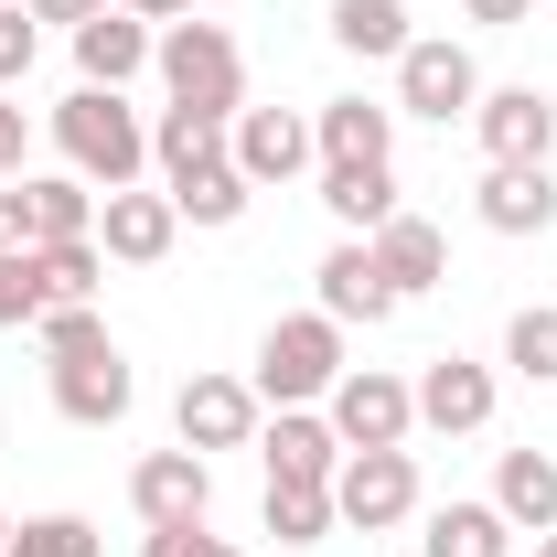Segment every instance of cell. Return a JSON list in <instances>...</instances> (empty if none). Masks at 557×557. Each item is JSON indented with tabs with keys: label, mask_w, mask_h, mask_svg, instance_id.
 Returning <instances> with one entry per match:
<instances>
[{
	"label": "cell",
	"mask_w": 557,
	"mask_h": 557,
	"mask_svg": "<svg viewBox=\"0 0 557 557\" xmlns=\"http://www.w3.org/2000/svg\"><path fill=\"white\" fill-rule=\"evenodd\" d=\"M22 11H33V22H65V33H75V22H97L108 0H22Z\"/></svg>",
	"instance_id": "37"
},
{
	"label": "cell",
	"mask_w": 557,
	"mask_h": 557,
	"mask_svg": "<svg viewBox=\"0 0 557 557\" xmlns=\"http://www.w3.org/2000/svg\"><path fill=\"white\" fill-rule=\"evenodd\" d=\"M54 150L75 161V183L129 194L139 172H150V119H139L119 86H75L65 108H54Z\"/></svg>",
	"instance_id": "1"
},
{
	"label": "cell",
	"mask_w": 557,
	"mask_h": 557,
	"mask_svg": "<svg viewBox=\"0 0 557 557\" xmlns=\"http://www.w3.org/2000/svg\"><path fill=\"white\" fill-rule=\"evenodd\" d=\"M33 54H44V22H33L22 0H0V86H22V75H33Z\"/></svg>",
	"instance_id": "33"
},
{
	"label": "cell",
	"mask_w": 557,
	"mask_h": 557,
	"mask_svg": "<svg viewBox=\"0 0 557 557\" xmlns=\"http://www.w3.org/2000/svg\"><path fill=\"white\" fill-rule=\"evenodd\" d=\"M33 311H44V278H33V247H0V333H11V322L33 333Z\"/></svg>",
	"instance_id": "32"
},
{
	"label": "cell",
	"mask_w": 557,
	"mask_h": 557,
	"mask_svg": "<svg viewBox=\"0 0 557 557\" xmlns=\"http://www.w3.org/2000/svg\"><path fill=\"white\" fill-rule=\"evenodd\" d=\"M333 515H344L354 536L408 525V515H418V461H408V450H344V472H333Z\"/></svg>",
	"instance_id": "6"
},
{
	"label": "cell",
	"mask_w": 557,
	"mask_h": 557,
	"mask_svg": "<svg viewBox=\"0 0 557 557\" xmlns=\"http://www.w3.org/2000/svg\"><path fill=\"white\" fill-rule=\"evenodd\" d=\"M0 547H11V515H0Z\"/></svg>",
	"instance_id": "41"
},
{
	"label": "cell",
	"mask_w": 557,
	"mask_h": 557,
	"mask_svg": "<svg viewBox=\"0 0 557 557\" xmlns=\"http://www.w3.org/2000/svg\"><path fill=\"white\" fill-rule=\"evenodd\" d=\"M333 44H344V54H386V65H397V54L418 44V33H408V0H333Z\"/></svg>",
	"instance_id": "26"
},
{
	"label": "cell",
	"mask_w": 557,
	"mask_h": 557,
	"mask_svg": "<svg viewBox=\"0 0 557 557\" xmlns=\"http://www.w3.org/2000/svg\"><path fill=\"white\" fill-rule=\"evenodd\" d=\"M536 557H557V536H536Z\"/></svg>",
	"instance_id": "40"
},
{
	"label": "cell",
	"mask_w": 557,
	"mask_h": 557,
	"mask_svg": "<svg viewBox=\"0 0 557 557\" xmlns=\"http://www.w3.org/2000/svg\"><path fill=\"white\" fill-rule=\"evenodd\" d=\"M0 247H33V205H22V183H0Z\"/></svg>",
	"instance_id": "36"
},
{
	"label": "cell",
	"mask_w": 557,
	"mask_h": 557,
	"mask_svg": "<svg viewBox=\"0 0 557 557\" xmlns=\"http://www.w3.org/2000/svg\"><path fill=\"white\" fill-rule=\"evenodd\" d=\"M364 247H375V269L397 278V300H418V289H440V269H450V236H440L429 214H408V205L386 214V225H375Z\"/></svg>",
	"instance_id": "17"
},
{
	"label": "cell",
	"mask_w": 557,
	"mask_h": 557,
	"mask_svg": "<svg viewBox=\"0 0 557 557\" xmlns=\"http://www.w3.org/2000/svg\"><path fill=\"white\" fill-rule=\"evenodd\" d=\"M150 44H161V33H150V22H129V11L108 0L97 22H75V75H86V86H129V75L150 65Z\"/></svg>",
	"instance_id": "18"
},
{
	"label": "cell",
	"mask_w": 557,
	"mask_h": 557,
	"mask_svg": "<svg viewBox=\"0 0 557 557\" xmlns=\"http://www.w3.org/2000/svg\"><path fill=\"white\" fill-rule=\"evenodd\" d=\"M322 205H333L344 236H375V225L397 214V161H333V172H322Z\"/></svg>",
	"instance_id": "20"
},
{
	"label": "cell",
	"mask_w": 557,
	"mask_h": 557,
	"mask_svg": "<svg viewBox=\"0 0 557 557\" xmlns=\"http://www.w3.org/2000/svg\"><path fill=\"white\" fill-rule=\"evenodd\" d=\"M33 344L44 354H97L108 322H97V300H65V311H33Z\"/></svg>",
	"instance_id": "31"
},
{
	"label": "cell",
	"mask_w": 557,
	"mask_h": 557,
	"mask_svg": "<svg viewBox=\"0 0 557 557\" xmlns=\"http://www.w3.org/2000/svg\"><path fill=\"white\" fill-rule=\"evenodd\" d=\"M258 450H269V483H333V472H344L333 418H311V408H278L269 429H258Z\"/></svg>",
	"instance_id": "16"
},
{
	"label": "cell",
	"mask_w": 557,
	"mask_h": 557,
	"mask_svg": "<svg viewBox=\"0 0 557 557\" xmlns=\"http://www.w3.org/2000/svg\"><path fill=\"white\" fill-rule=\"evenodd\" d=\"M333 375H344V322L333 311H289L269 322V344H258V408H311V397H333Z\"/></svg>",
	"instance_id": "3"
},
{
	"label": "cell",
	"mask_w": 557,
	"mask_h": 557,
	"mask_svg": "<svg viewBox=\"0 0 557 557\" xmlns=\"http://www.w3.org/2000/svg\"><path fill=\"white\" fill-rule=\"evenodd\" d=\"M493 418V375L472 354H429L418 364V429H440V440H472Z\"/></svg>",
	"instance_id": "13"
},
{
	"label": "cell",
	"mask_w": 557,
	"mask_h": 557,
	"mask_svg": "<svg viewBox=\"0 0 557 557\" xmlns=\"http://www.w3.org/2000/svg\"><path fill=\"white\" fill-rule=\"evenodd\" d=\"M0 557H108V536H97L86 515H22Z\"/></svg>",
	"instance_id": "30"
},
{
	"label": "cell",
	"mask_w": 557,
	"mask_h": 557,
	"mask_svg": "<svg viewBox=\"0 0 557 557\" xmlns=\"http://www.w3.org/2000/svg\"><path fill=\"white\" fill-rule=\"evenodd\" d=\"M150 65H161V86H172V108H205V119H236V108H247V54H236V33L205 22V11L161 22Z\"/></svg>",
	"instance_id": "2"
},
{
	"label": "cell",
	"mask_w": 557,
	"mask_h": 557,
	"mask_svg": "<svg viewBox=\"0 0 557 557\" xmlns=\"http://www.w3.org/2000/svg\"><path fill=\"white\" fill-rule=\"evenodd\" d=\"M258 525H269L278 547H322L344 515H333V483H269V504H258Z\"/></svg>",
	"instance_id": "23"
},
{
	"label": "cell",
	"mask_w": 557,
	"mask_h": 557,
	"mask_svg": "<svg viewBox=\"0 0 557 557\" xmlns=\"http://www.w3.org/2000/svg\"><path fill=\"white\" fill-rule=\"evenodd\" d=\"M225 161L247 183H300L322 161V139H311V119H289V108H236L225 119Z\"/></svg>",
	"instance_id": "7"
},
{
	"label": "cell",
	"mask_w": 557,
	"mask_h": 557,
	"mask_svg": "<svg viewBox=\"0 0 557 557\" xmlns=\"http://www.w3.org/2000/svg\"><path fill=\"white\" fill-rule=\"evenodd\" d=\"M22 205H33V247L97 236V183H75V172H22Z\"/></svg>",
	"instance_id": "22"
},
{
	"label": "cell",
	"mask_w": 557,
	"mask_h": 557,
	"mask_svg": "<svg viewBox=\"0 0 557 557\" xmlns=\"http://www.w3.org/2000/svg\"><path fill=\"white\" fill-rule=\"evenodd\" d=\"M483 225L493 236H547L557 225V172L547 161H493L483 172Z\"/></svg>",
	"instance_id": "15"
},
{
	"label": "cell",
	"mask_w": 557,
	"mask_h": 557,
	"mask_svg": "<svg viewBox=\"0 0 557 557\" xmlns=\"http://www.w3.org/2000/svg\"><path fill=\"white\" fill-rule=\"evenodd\" d=\"M161 194L183 205V225H236V214H247V194H258V183H247L236 161H194V172H183V183H161Z\"/></svg>",
	"instance_id": "24"
},
{
	"label": "cell",
	"mask_w": 557,
	"mask_h": 557,
	"mask_svg": "<svg viewBox=\"0 0 557 557\" xmlns=\"http://www.w3.org/2000/svg\"><path fill=\"white\" fill-rule=\"evenodd\" d=\"M172 429H183V450H247L258 440V386L247 375H194L172 397Z\"/></svg>",
	"instance_id": "8"
},
{
	"label": "cell",
	"mask_w": 557,
	"mask_h": 557,
	"mask_svg": "<svg viewBox=\"0 0 557 557\" xmlns=\"http://www.w3.org/2000/svg\"><path fill=\"white\" fill-rule=\"evenodd\" d=\"M418 547H429V557H515V525H504L493 504H440Z\"/></svg>",
	"instance_id": "25"
},
{
	"label": "cell",
	"mask_w": 557,
	"mask_h": 557,
	"mask_svg": "<svg viewBox=\"0 0 557 557\" xmlns=\"http://www.w3.org/2000/svg\"><path fill=\"white\" fill-rule=\"evenodd\" d=\"M311 278H322V311H333V322H364V333H375V322L397 311V278L375 269V247H364V236H344Z\"/></svg>",
	"instance_id": "14"
},
{
	"label": "cell",
	"mask_w": 557,
	"mask_h": 557,
	"mask_svg": "<svg viewBox=\"0 0 557 557\" xmlns=\"http://www.w3.org/2000/svg\"><path fill=\"white\" fill-rule=\"evenodd\" d=\"M483 108V65H472V44H450V33H418L408 54H397V119H472Z\"/></svg>",
	"instance_id": "5"
},
{
	"label": "cell",
	"mask_w": 557,
	"mask_h": 557,
	"mask_svg": "<svg viewBox=\"0 0 557 557\" xmlns=\"http://www.w3.org/2000/svg\"><path fill=\"white\" fill-rule=\"evenodd\" d=\"M129 354L119 344H97V354H54V408L75 418V429H119L129 418Z\"/></svg>",
	"instance_id": "12"
},
{
	"label": "cell",
	"mask_w": 557,
	"mask_h": 557,
	"mask_svg": "<svg viewBox=\"0 0 557 557\" xmlns=\"http://www.w3.org/2000/svg\"><path fill=\"white\" fill-rule=\"evenodd\" d=\"M0 183H22V108H11V86H0Z\"/></svg>",
	"instance_id": "35"
},
{
	"label": "cell",
	"mask_w": 557,
	"mask_h": 557,
	"mask_svg": "<svg viewBox=\"0 0 557 557\" xmlns=\"http://www.w3.org/2000/svg\"><path fill=\"white\" fill-rule=\"evenodd\" d=\"M172 236H183V205L172 194H97V247L119 258V269H161L172 258Z\"/></svg>",
	"instance_id": "9"
},
{
	"label": "cell",
	"mask_w": 557,
	"mask_h": 557,
	"mask_svg": "<svg viewBox=\"0 0 557 557\" xmlns=\"http://www.w3.org/2000/svg\"><path fill=\"white\" fill-rule=\"evenodd\" d=\"M33 278H44V311H65V300H97V278H108V247H97V236L33 247Z\"/></svg>",
	"instance_id": "28"
},
{
	"label": "cell",
	"mask_w": 557,
	"mask_h": 557,
	"mask_svg": "<svg viewBox=\"0 0 557 557\" xmlns=\"http://www.w3.org/2000/svg\"><path fill=\"white\" fill-rule=\"evenodd\" d=\"M504 364H515L525 386H557V300H525V311L504 322Z\"/></svg>",
	"instance_id": "29"
},
{
	"label": "cell",
	"mask_w": 557,
	"mask_h": 557,
	"mask_svg": "<svg viewBox=\"0 0 557 557\" xmlns=\"http://www.w3.org/2000/svg\"><path fill=\"white\" fill-rule=\"evenodd\" d=\"M461 11H472V22H483V33H515V22H525V11H536V0H461Z\"/></svg>",
	"instance_id": "38"
},
{
	"label": "cell",
	"mask_w": 557,
	"mask_h": 557,
	"mask_svg": "<svg viewBox=\"0 0 557 557\" xmlns=\"http://www.w3.org/2000/svg\"><path fill=\"white\" fill-rule=\"evenodd\" d=\"M150 161H161V183H183L194 161H225V119H205V108H161V129H150Z\"/></svg>",
	"instance_id": "27"
},
{
	"label": "cell",
	"mask_w": 557,
	"mask_h": 557,
	"mask_svg": "<svg viewBox=\"0 0 557 557\" xmlns=\"http://www.w3.org/2000/svg\"><path fill=\"white\" fill-rule=\"evenodd\" d=\"M472 139H483L493 161H547V150H557V97H547V86H483Z\"/></svg>",
	"instance_id": "10"
},
{
	"label": "cell",
	"mask_w": 557,
	"mask_h": 557,
	"mask_svg": "<svg viewBox=\"0 0 557 557\" xmlns=\"http://www.w3.org/2000/svg\"><path fill=\"white\" fill-rule=\"evenodd\" d=\"M311 139H322V172H333V161H397V108L333 97V108L311 119Z\"/></svg>",
	"instance_id": "21"
},
{
	"label": "cell",
	"mask_w": 557,
	"mask_h": 557,
	"mask_svg": "<svg viewBox=\"0 0 557 557\" xmlns=\"http://www.w3.org/2000/svg\"><path fill=\"white\" fill-rule=\"evenodd\" d=\"M493 515H504L515 536H557V461H547V450H504V472H493Z\"/></svg>",
	"instance_id": "19"
},
{
	"label": "cell",
	"mask_w": 557,
	"mask_h": 557,
	"mask_svg": "<svg viewBox=\"0 0 557 557\" xmlns=\"http://www.w3.org/2000/svg\"><path fill=\"white\" fill-rule=\"evenodd\" d=\"M129 504H139V525H205V515H214L205 450H150V461L129 472Z\"/></svg>",
	"instance_id": "11"
},
{
	"label": "cell",
	"mask_w": 557,
	"mask_h": 557,
	"mask_svg": "<svg viewBox=\"0 0 557 557\" xmlns=\"http://www.w3.org/2000/svg\"><path fill=\"white\" fill-rule=\"evenodd\" d=\"M322 418H333V440H344V450H408L418 386H408V375H386V364H344V375H333V397H322Z\"/></svg>",
	"instance_id": "4"
},
{
	"label": "cell",
	"mask_w": 557,
	"mask_h": 557,
	"mask_svg": "<svg viewBox=\"0 0 557 557\" xmlns=\"http://www.w3.org/2000/svg\"><path fill=\"white\" fill-rule=\"evenodd\" d=\"M119 11H129V22H183L194 0H119Z\"/></svg>",
	"instance_id": "39"
},
{
	"label": "cell",
	"mask_w": 557,
	"mask_h": 557,
	"mask_svg": "<svg viewBox=\"0 0 557 557\" xmlns=\"http://www.w3.org/2000/svg\"><path fill=\"white\" fill-rule=\"evenodd\" d=\"M139 557H236V536H205V525H150Z\"/></svg>",
	"instance_id": "34"
}]
</instances>
